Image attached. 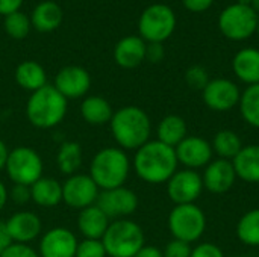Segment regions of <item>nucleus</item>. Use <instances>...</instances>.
Wrapping results in <instances>:
<instances>
[{"label":"nucleus","instance_id":"obj_16","mask_svg":"<svg viewBox=\"0 0 259 257\" xmlns=\"http://www.w3.org/2000/svg\"><path fill=\"white\" fill-rule=\"evenodd\" d=\"M237 179V173L234 170L232 161L228 159H215L211 161L202 176L203 188H206L212 194H223L229 191Z\"/></svg>","mask_w":259,"mask_h":257},{"label":"nucleus","instance_id":"obj_8","mask_svg":"<svg viewBox=\"0 0 259 257\" xmlns=\"http://www.w3.org/2000/svg\"><path fill=\"white\" fill-rule=\"evenodd\" d=\"M168 227L175 239L184 242H194L200 239L206 229V218L200 208L194 203L178 204L168 217Z\"/></svg>","mask_w":259,"mask_h":257},{"label":"nucleus","instance_id":"obj_12","mask_svg":"<svg viewBox=\"0 0 259 257\" xmlns=\"http://www.w3.org/2000/svg\"><path fill=\"white\" fill-rule=\"evenodd\" d=\"M99 197V186L90 176L74 174L62 186V200L73 209L93 206Z\"/></svg>","mask_w":259,"mask_h":257},{"label":"nucleus","instance_id":"obj_34","mask_svg":"<svg viewBox=\"0 0 259 257\" xmlns=\"http://www.w3.org/2000/svg\"><path fill=\"white\" fill-rule=\"evenodd\" d=\"M106 250L99 239H85L83 242L77 244L76 256L74 257H105Z\"/></svg>","mask_w":259,"mask_h":257},{"label":"nucleus","instance_id":"obj_48","mask_svg":"<svg viewBox=\"0 0 259 257\" xmlns=\"http://www.w3.org/2000/svg\"><path fill=\"white\" fill-rule=\"evenodd\" d=\"M256 32H258V35H259V20H258V27H256Z\"/></svg>","mask_w":259,"mask_h":257},{"label":"nucleus","instance_id":"obj_42","mask_svg":"<svg viewBox=\"0 0 259 257\" xmlns=\"http://www.w3.org/2000/svg\"><path fill=\"white\" fill-rule=\"evenodd\" d=\"M23 0H0V15H9L20 11Z\"/></svg>","mask_w":259,"mask_h":257},{"label":"nucleus","instance_id":"obj_38","mask_svg":"<svg viewBox=\"0 0 259 257\" xmlns=\"http://www.w3.org/2000/svg\"><path fill=\"white\" fill-rule=\"evenodd\" d=\"M164 58V47L162 42H149L146 45V59L156 64L161 62Z\"/></svg>","mask_w":259,"mask_h":257},{"label":"nucleus","instance_id":"obj_45","mask_svg":"<svg viewBox=\"0 0 259 257\" xmlns=\"http://www.w3.org/2000/svg\"><path fill=\"white\" fill-rule=\"evenodd\" d=\"M6 200H8V191L5 185L0 182V209H3V206L6 204Z\"/></svg>","mask_w":259,"mask_h":257},{"label":"nucleus","instance_id":"obj_11","mask_svg":"<svg viewBox=\"0 0 259 257\" xmlns=\"http://www.w3.org/2000/svg\"><path fill=\"white\" fill-rule=\"evenodd\" d=\"M96 206L108 218H121L134 214L138 206V198L134 191L120 186L99 192Z\"/></svg>","mask_w":259,"mask_h":257},{"label":"nucleus","instance_id":"obj_1","mask_svg":"<svg viewBox=\"0 0 259 257\" xmlns=\"http://www.w3.org/2000/svg\"><path fill=\"white\" fill-rule=\"evenodd\" d=\"M178 156L173 147L161 141H149L137 150L134 168L137 174L147 183H164L178 171Z\"/></svg>","mask_w":259,"mask_h":257},{"label":"nucleus","instance_id":"obj_13","mask_svg":"<svg viewBox=\"0 0 259 257\" xmlns=\"http://www.w3.org/2000/svg\"><path fill=\"white\" fill-rule=\"evenodd\" d=\"M241 98L238 86L229 79H214L203 89V100L206 106L215 112H226L234 109Z\"/></svg>","mask_w":259,"mask_h":257},{"label":"nucleus","instance_id":"obj_43","mask_svg":"<svg viewBox=\"0 0 259 257\" xmlns=\"http://www.w3.org/2000/svg\"><path fill=\"white\" fill-rule=\"evenodd\" d=\"M135 257H164V254L156 247H143Z\"/></svg>","mask_w":259,"mask_h":257},{"label":"nucleus","instance_id":"obj_10","mask_svg":"<svg viewBox=\"0 0 259 257\" xmlns=\"http://www.w3.org/2000/svg\"><path fill=\"white\" fill-rule=\"evenodd\" d=\"M203 191L202 176L194 170L176 171L167 185L168 197L173 203L178 204H191L194 203Z\"/></svg>","mask_w":259,"mask_h":257},{"label":"nucleus","instance_id":"obj_22","mask_svg":"<svg viewBox=\"0 0 259 257\" xmlns=\"http://www.w3.org/2000/svg\"><path fill=\"white\" fill-rule=\"evenodd\" d=\"M237 177L249 183H259V145L243 147L232 159Z\"/></svg>","mask_w":259,"mask_h":257},{"label":"nucleus","instance_id":"obj_31","mask_svg":"<svg viewBox=\"0 0 259 257\" xmlns=\"http://www.w3.org/2000/svg\"><path fill=\"white\" fill-rule=\"evenodd\" d=\"M82 164V148L77 142H64L58 153V167L64 174H74Z\"/></svg>","mask_w":259,"mask_h":257},{"label":"nucleus","instance_id":"obj_2","mask_svg":"<svg viewBox=\"0 0 259 257\" xmlns=\"http://www.w3.org/2000/svg\"><path fill=\"white\" fill-rule=\"evenodd\" d=\"M111 130L117 144L126 150H138L150 136V120L147 114L137 106L118 109L111 118Z\"/></svg>","mask_w":259,"mask_h":257},{"label":"nucleus","instance_id":"obj_25","mask_svg":"<svg viewBox=\"0 0 259 257\" xmlns=\"http://www.w3.org/2000/svg\"><path fill=\"white\" fill-rule=\"evenodd\" d=\"M15 80L17 83L27 89V91H38L39 88L46 86V80H47V76H46V71L44 68L33 62V61H26V62H21L17 70H15Z\"/></svg>","mask_w":259,"mask_h":257},{"label":"nucleus","instance_id":"obj_21","mask_svg":"<svg viewBox=\"0 0 259 257\" xmlns=\"http://www.w3.org/2000/svg\"><path fill=\"white\" fill-rule=\"evenodd\" d=\"M77 226L87 239H100L109 227V218L96 204H93L80 211Z\"/></svg>","mask_w":259,"mask_h":257},{"label":"nucleus","instance_id":"obj_23","mask_svg":"<svg viewBox=\"0 0 259 257\" xmlns=\"http://www.w3.org/2000/svg\"><path fill=\"white\" fill-rule=\"evenodd\" d=\"M62 9L56 2L46 0L36 5V8L32 12L30 24L38 32H52L58 29L62 23Z\"/></svg>","mask_w":259,"mask_h":257},{"label":"nucleus","instance_id":"obj_39","mask_svg":"<svg viewBox=\"0 0 259 257\" xmlns=\"http://www.w3.org/2000/svg\"><path fill=\"white\" fill-rule=\"evenodd\" d=\"M11 197L17 204H24L30 200V186L15 185L11 191Z\"/></svg>","mask_w":259,"mask_h":257},{"label":"nucleus","instance_id":"obj_5","mask_svg":"<svg viewBox=\"0 0 259 257\" xmlns=\"http://www.w3.org/2000/svg\"><path fill=\"white\" fill-rule=\"evenodd\" d=\"M102 244L111 257H135L144 247V233L137 223L117 220L109 224Z\"/></svg>","mask_w":259,"mask_h":257},{"label":"nucleus","instance_id":"obj_24","mask_svg":"<svg viewBox=\"0 0 259 257\" xmlns=\"http://www.w3.org/2000/svg\"><path fill=\"white\" fill-rule=\"evenodd\" d=\"M30 198L42 208L56 206L62 200V186L55 179L41 177L30 186Z\"/></svg>","mask_w":259,"mask_h":257},{"label":"nucleus","instance_id":"obj_36","mask_svg":"<svg viewBox=\"0 0 259 257\" xmlns=\"http://www.w3.org/2000/svg\"><path fill=\"white\" fill-rule=\"evenodd\" d=\"M191 257H225V254L217 245L205 242V244H199L191 251Z\"/></svg>","mask_w":259,"mask_h":257},{"label":"nucleus","instance_id":"obj_40","mask_svg":"<svg viewBox=\"0 0 259 257\" xmlns=\"http://www.w3.org/2000/svg\"><path fill=\"white\" fill-rule=\"evenodd\" d=\"M182 3L191 12H205L211 8L214 0H182Z\"/></svg>","mask_w":259,"mask_h":257},{"label":"nucleus","instance_id":"obj_14","mask_svg":"<svg viewBox=\"0 0 259 257\" xmlns=\"http://www.w3.org/2000/svg\"><path fill=\"white\" fill-rule=\"evenodd\" d=\"M178 162L188 170H197L212 161V145L199 136H187L176 148Z\"/></svg>","mask_w":259,"mask_h":257},{"label":"nucleus","instance_id":"obj_7","mask_svg":"<svg viewBox=\"0 0 259 257\" xmlns=\"http://www.w3.org/2000/svg\"><path fill=\"white\" fill-rule=\"evenodd\" d=\"M258 20L259 15L252 6L234 3L220 12L219 29L226 38L232 41H243L256 32Z\"/></svg>","mask_w":259,"mask_h":257},{"label":"nucleus","instance_id":"obj_37","mask_svg":"<svg viewBox=\"0 0 259 257\" xmlns=\"http://www.w3.org/2000/svg\"><path fill=\"white\" fill-rule=\"evenodd\" d=\"M0 257H38V254L26 244H12Z\"/></svg>","mask_w":259,"mask_h":257},{"label":"nucleus","instance_id":"obj_46","mask_svg":"<svg viewBox=\"0 0 259 257\" xmlns=\"http://www.w3.org/2000/svg\"><path fill=\"white\" fill-rule=\"evenodd\" d=\"M237 3L243 6H252V0H237Z\"/></svg>","mask_w":259,"mask_h":257},{"label":"nucleus","instance_id":"obj_26","mask_svg":"<svg viewBox=\"0 0 259 257\" xmlns=\"http://www.w3.org/2000/svg\"><path fill=\"white\" fill-rule=\"evenodd\" d=\"M187 123L178 115L165 117L158 126V141L176 148L187 138Z\"/></svg>","mask_w":259,"mask_h":257},{"label":"nucleus","instance_id":"obj_29","mask_svg":"<svg viewBox=\"0 0 259 257\" xmlns=\"http://www.w3.org/2000/svg\"><path fill=\"white\" fill-rule=\"evenodd\" d=\"M240 111L244 121L259 129V83L249 85L240 98Z\"/></svg>","mask_w":259,"mask_h":257},{"label":"nucleus","instance_id":"obj_4","mask_svg":"<svg viewBox=\"0 0 259 257\" xmlns=\"http://www.w3.org/2000/svg\"><path fill=\"white\" fill-rule=\"evenodd\" d=\"M129 170L131 164L126 153L121 148L108 147L94 156L90 168V177L99 188L106 191L123 186L129 176Z\"/></svg>","mask_w":259,"mask_h":257},{"label":"nucleus","instance_id":"obj_27","mask_svg":"<svg viewBox=\"0 0 259 257\" xmlns=\"http://www.w3.org/2000/svg\"><path fill=\"white\" fill-rule=\"evenodd\" d=\"M80 114L85 118L87 123L94 124V126H102L106 124L108 121H111L112 118V108L111 105L102 98V97H88L82 101L80 106Z\"/></svg>","mask_w":259,"mask_h":257},{"label":"nucleus","instance_id":"obj_19","mask_svg":"<svg viewBox=\"0 0 259 257\" xmlns=\"http://www.w3.org/2000/svg\"><path fill=\"white\" fill-rule=\"evenodd\" d=\"M146 41L141 36H124L114 50L115 62L123 68H135L146 59Z\"/></svg>","mask_w":259,"mask_h":257},{"label":"nucleus","instance_id":"obj_44","mask_svg":"<svg viewBox=\"0 0 259 257\" xmlns=\"http://www.w3.org/2000/svg\"><path fill=\"white\" fill-rule=\"evenodd\" d=\"M8 155H9V151H8V148H6L5 142H3V141H0V170L6 165Z\"/></svg>","mask_w":259,"mask_h":257},{"label":"nucleus","instance_id":"obj_41","mask_svg":"<svg viewBox=\"0 0 259 257\" xmlns=\"http://www.w3.org/2000/svg\"><path fill=\"white\" fill-rule=\"evenodd\" d=\"M12 238L8 232V227H6V223L5 221H0V256L12 245Z\"/></svg>","mask_w":259,"mask_h":257},{"label":"nucleus","instance_id":"obj_17","mask_svg":"<svg viewBox=\"0 0 259 257\" xmlns=\"http://www.w3.org/2000/svg\"><path fill=\"white\" fill-rule=\"evenodd\" d=\"M77 250L76 236L67 229H52L39 244L41 257H74Z\"/></svg>","mask_w":259,"mask_h":257},{"label":"nucleus","instance_id":"obj_28","mask_svg":"<svg viewBox=\"0 0 259 257\" xmlns=\"http://www.w3.org/2000/svg\"><path fill=\"white\" fill-rule=\"evenodd\" d=\"M243 148L240 136L232 130H220L212 141V150L220 156V159L232 161Z\"/></svg>","mask_w":259,"mask_h":257},{"label":"nucleus","instance_id":"obj_9","mask_svg":"<svg viewBox=\"0 0 259 257\" xmlns=\"http://www.w3.org/2000/svg\"><path fill=\"white\" fill-rule=\"evenodd\" d=\"M5 168L15 185L32 186L41 179L42 161L35 150L29 147H17L8 155Z\"/></svg>","mask_w":259,"mask_h":257},{"label":"nucleus","instance_id":"obj_6","mask_svg":"<svg viewBox=\"0 0 259 257\" xmlns=\"http://www.w3.org/2000/svg\"><path fill=\"white\" fill-rule=\"evenodd\" d=\"M176 27V15L173 9L164 3H155L147 6L140 20V36L147 42H164L171 36Z\"/></svg>","mask_w":259,"mask_h":257},{"label":"nucleus","instance_id":"obj_32","mask_svg":"<svg viewBox=\"0 0 259 257\" xmlns=\"http://www.w3.org/2000/svg\"><path fill=\"white\" fill-rule=\"evenodd\" d=\"M30 26H32L30 18L20 11L12 12L5 17V30L11 38H15V39L26 38L29 35Z\"/></svg>","mask_w":259,"mask_h":257},{"label":"nucleus","instance_id":"obj_18","mask_svg":"<svg viewBox=\"0 0 259 257\" xmlns=\"http://www.w3.org/2000/svg\"><path fill=\"white\" fill-rule=\"evenodd\" d=\"M6 227L14 242L26 244L39 235L41 221L32 212H18L6 221Z\"/></svg>","mask_w":259,"mask_h":257},{"label":"nucleus","instance_id":"obj_30","mask_svg":"<svg viewBox=\"0 0 259 257\" xmlns=\"http://www.w3.org/2000/svg\"><path fill=\"white\" fill-rule=\"evenodd\" d=\"M240 241L249 247H259V209L249 211L241 217L237 226Z\"/></svg>","mask_w":259,"mask_h":257},{"label":"nucleus","instance_id":"obj_15","mask_svg":"<svg viewBox=\"0 0 259 257\" xmlns=\"http://www.w3.org/2000/svg\"><path fill=\"white\" fill-rule=\"evenodd\" d=\"M65 98H79L85 95L91 86V77L82 67H64L55 77L53 85Z\"/></svg>","mask_w":259,"mask_h":257},{"label":"nucleus","instance_id":"obj_20","mask_svg":"<svg viewBox=\"0 0 259 257\" xmlns=\"http://www.w3.org/2000/svg\"><path fill=\"white\" fill-rule=\"evenodd\" d=\"M232 68L237 77L247 83V85H255L259 83V50L253 47H247L240 50L234 61H232Z\"/></svg>","mask_w":259,"mask_h":257},{"label":"nucleus","instance_id":"obj_47","mask_svg":"<svg viewBox=\"0 0 259 257\" xmlns=\"http://www.w3.org/2000/svg\"><path fill=\"white\" fill-rule=\"evenodd\" d=\"M252 8L255 9V12L259 15V0H252Z\"/></svg>","mask_w":259,"mask_h":257},{"label":"nucleus","instance_id":"obj_35","mask_svg":"<svg viewBox=\"0 0 259 257\" xmlns=\"http://www.w3.org/2000/svg\"><path fill=\"white\" fill-rule=\"evenodd\" d=\"M191 247L188 242L179 241V239H173L167 244L165 250H164V257H191Z\"/></svg>","mask_w":259,"mask_h":257},{"label":"nucleus","instance_id":"obj_33","mask_svg":"<svg viewBox=\"0 0 259 257\" xmlns=\"http://www.w3.org/2000/svg\"><path fill=\"white\" fill-rule=\"evenodd\" d=\"M185 80L187 83L193 88V89H205V86L209 83V76L208 71L200 67V65H194L191 68L187 70L185 73Z\"/></svg>","mask_w":259,"mask_h":257},{"label":"nucleus","instance_id":"obj_3","mask_svg":"<svg viewBox=\"0 0 259 257\" xmlns=\"http://www.w3.org/2000/svg\"><path fill=\"white\" fill-rule=\"evenodd\" d=\"M27 118L39 129L55 127L62 121L67 112V98L52 85H46L32 92L27 101Z\"/></svg>","mask_w":259,"mask_h":257}]
</instances>
